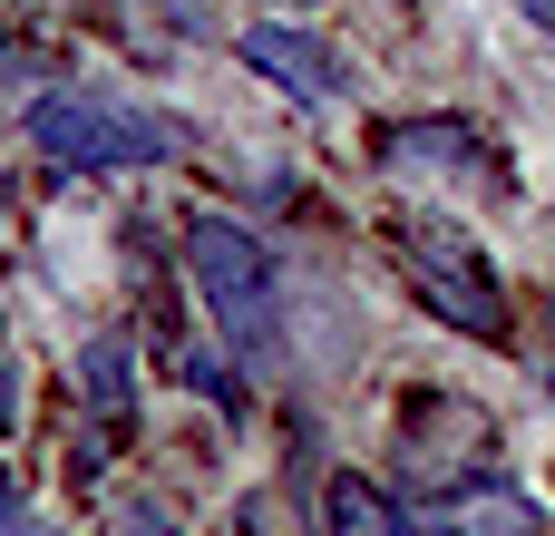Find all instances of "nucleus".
I'll return each instance as SVG.
<instances>
[{"label": "nucleus", "instance_id": "10", "mask_svg": "<svg viewBox=\"0 0 555 536\" xmlns=\"http://www.w3.org/2000/svg\"><path fill=\"white\" fill-rule=\"evenodd\" d=\"M117 536H176V518H166V508H146V498H137V508H127V518H117Z\"/></svg>", "mask_w": 555, "mask_h": 536}, {"label": "nucleus", "instance_id": "9", "mask_svg": "<svg viewBox=\"0 0 555 536\" xmlns=\"http://www.w3.org/2000/svg\"><path fill=\"white\" fill-rule=\"evenodd\" d=\"M78 391H88V410H98V420H127V410H137V352H127L117 332H107V342H88Z\"/></svg>", "mask_w": 555, "mask_h": 536}, {"label": "nucleus", "instance_id": "1", "mask_svg": "<svg viewBox=\"0 0 555 536\" xmlns=\"http://www.w3.org/2000/svg\"><path fill=\"white\" fill-rule=\"evenodd\" d=\"M390 254H400L410 293H420L449 332H468V342H507L498 264L478 254V234H468L459 215H400V225H390Z\"/></svg>", "mask_w": 555, "mask_h": 536}, {"label": "nucleus", "instance_id": "6", "mask_svg": "<svg viewBox=\"0 0 555 536\" xmlns=\"http://www.w3.org/2000/svg\"><path fill=\"white\" fill-rule=\"evenodd\" d=\"M380 166H390V176H468V166H478V127H459V117H410V127L380 137Z\"/></svg>", "mask_w": 555, "mask_h": 536}, {"label": "nucleus", "instance_id": "11", "mask_svg": "<svg viewBox=\"0 0 555 536\" xmlns=\"http://www.w3.org/2000/svg\"><path fill=\"white\" fill-rule=\"evenodd\" d=\"M0 536H59V527H49L39 508H20V498H10V508H0Z\"/></svg>", "mask_w": 555, "mask_h": 536}, {"label": "nucleus", "instance_id": "13", "mask_svg": "<svg viewBox=\"0 0 555 536\" xmlns=\"http://www.w3.org/2000/svg\"><path fill=\"white\" fill-rule=\"evenodd\" d=\"M517 10H527V20H537V29H555V0H517Z\"/></svg>", "mask_w": 555, "mask_h": 536}, {"label": "nucleus", "instance_id": "8", "mask_svg": "<svg viewBox=\"0 0 555 536\" xmlns=\"http://www.w3.org/2000/svg\"><path fill=\"white\" fill-rule=\"evenodd\" d=\"M322 527L332 536H410V508H400L390 488H371L361 469H341V478L322 488Z\"/></svg>", "mask_w": 555, "mask_h": 536}, {"label": "nucleus", "instance_id": "5", "mask_svg": "<svg viewBox=\"0 0 555 536\" xmlns=\"http://www.w3.org/2000/svg\"><path fill=\"white\" fill-rule=\"evenodd\" d=\"M244 68H254L263 88H283V98H302V107H322V98L351 88L341 49L312 39V29H293V20H254V29H244Z\"/></svg>", "mask_w": 555, "mask_h": 536}, {"label": "nucleus", "instance_id": "15", "mask_svg": "<svg viewBox=\"0 0 555 536\" xmlns=\"http://www.w3.org/2000/svg\"><path fill=\"white\" fill-rule=\"evenodd\" d=\"M0 205H10V186H0Z\"/></svg>", "mask_w": 555, "mask_h": 536}, {"label": "nucleus", "instance_id": "12", "mask_svg": "<svg viewBox=\"0 0 555 536\" xmlns=\"http://www.w3.org/2000/svg\"><path fill=\"white\" fill-rule=\"evenodd\" d=\"M20 420V391H10V361H0V430Z\"/></svg>", "mask_w": 555, "mask_h": 536}, {"label": "nucleus", "instance_id": "3", "mask_svg": "<svg viewBox=\"0 0 555 536\" xmlns=\"http://www.w3.org/2000/svg\"><path fill=\"white\" fill-rule=\"evenodd\" d=\"M29 146L68 176H117V166H156L176 156V127L146 117V107H117V98H88V88H59L29 107Z\"/></svg>", "mask_w": 555, "mask_h": 536}, {"label": "nucleus", "instance_id": "14", "mask_svg": "<svg viewBox=\"0 0 555 536\" xmlns=\"http://www.w3.org/2000/svg\"><path fill=\"white\" fill-rule=\"evenodd\" d=\"M0 508H10V459H0Z\"/></svg>", "mask_w": 555, "mask_h": 536}, {"label": "nucleus", "instance_id": "7", "mask_svg": "<svg viewBox=\"0 0 555 536\" xmlns=\"http://www.w3.org/2000/svg\"><path fill=\"white\" fill-rule=\"evenodd\" d=\"M439 439H459L449 459H478L498 430H488V410H478V400H410V420H400V449H410L420 469H439Z\"/></svg>", "mask_w": 555, "mask_h": 536}, {"label": "nucleus", "instance_id": "4", "mask_svg": "<svg viewBox=\"0 0 555 536\" xmlns=\"http://www.w3.org/2000/svg\"><path fill=\"white\" fill-rule=\"evenodd\" d=\"M410 536H546V508L507 478H449L410 508Z\"/></svg>", "mask_w": 555, "mask_h": 536}, {"label": "nucleus", "instance_id": "2", "mask_svg": "<svg viewBox=\"0 0 555 536\" xmlns=\"http://www.w3.org/2000/svg\"><path fill=\"white\" fill-rule=\"evenodd\" d=\"M185 264H195V293H205L215 332H224L234 352L273 361V352H283V273H273V254H263L244 225L195 215V225H185Z\"/></svg>", "mask_w": 555, "mask_h": 536}]
</instances>
